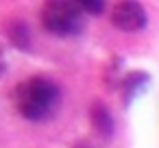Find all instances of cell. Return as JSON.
<instances>
[{
	"label": "cell",
	"instance_id": "cell-1",
	"mask_svg": "<svg viewBox=\"0 0 159 148\" xmlns=\"http://www.w3.org/2000/svg\"><path fill=\"white\" fill-rule=\"evenodd\" d=\"M13 109L29 122L50 120L61 105V87L48 76H29L11 89Z\"/></svg>",
	"mask_w": 159,
	"mask_h": 148
},
{
	"label": "cell",
	"instance_id": "cell-2",
	"mask_svg": "<svg viewBox=\"0 0 159 148\" xmlns=\"http://www.w3.org/2000/svg\"><path fill=\"white\" fill-rule=\"evenodd\" d=\"M42 24L50 35L70 39L85 31V13L76 0H50L42 7Z\"/></svg>",
	"mask_w": 159,
	"mask_h": 148
},
{
	"label": "cell",
	"instance_id": "cell-3",
	"mask_svg": "<svg viewBox=\"0 0 159 148\" xmlns=\"http://www.w3.org/2000/svg\"><path fill=\"white\" fill-rule=\"evenodd\" d=\"M111 24L122 33H137V31L146 29L148 13H146L142 2H135V0H120V2L113 5Z\"/></svg>",
	"mask_w": 159,
	"mask_h": 148
},
{
	"label": "cell",
	"instance_id": "cell-4",
	"mask_svg": "<svg viewBox=\"0 0 159 148\" xmlns=\"http://www.w3.org/2000/svg\"><path fill=\"white\" fill-rule=\"evenodd\" d=\"M152 85V78L146 70H131L124 74L122 83H120V98L124 107H131L137 98H142Z\"/></svg>",
	"mask_w": 159,
	"mask_h": 148
},
{
	"label": "cell",
	"instance_id": "cell-5",
	"mask_svg": "<svg viewBox=\"0 0 159 148\" xmlns=\"http://www.w3.org/2000/svg\"><path fill=\"white\" fill-rule=\"evenodd\" d=\"M89 122H92V128H94L102 139L113 137V133H116V120H113L111 109H109L102 100H94V102L89 105Z\"/></svg>",
	"mask_w": 159,
	"mask_h": 148
},
{
	"label": "cell",
	"instance_id": "cell-6",
	"mask_svg": "<svg viewBox=\"0 0 159 148\" xmlns=\"http://www.w3.org/2000/svg\"><path fill=\"white\" fill-rule=\"evenodd\" d=\"M7 37L11 42L13 48L22 50V52H29L33 48V35H31V29L26 22L22 20H13L9 26H7Z\"/></svg>",
	"mask_w": 159,
	"mask_h": 148
},
{
	"label": "cell",
	"instance_id": "cell-7",
	"mask_svg": "<svg viewBox=\"0 0 159 148\" xmlns=\"http://www.w3.org/2000/svg\"><path fill=\"white\" fill-rule=\"evenodd\" d=\"M124 74H126V72H124V59H122V57H111V59L107 61V65H105V72H102V83H105V87L111 89V92L120 89V83H122Z\"/></svg>",
	"mask_w": 159,
	"mask_h": 148
},
{
	"label": "cell",
	"instance_id": "cell-8",
	"mask_svg": "<svg viewBox=\"0 0 159 148\" xmlns=\"http://www.w3.org/2000/svg\"><path fill=\"white\" fill-rule=\"evenodd\" d=\"M76 2H79V7L83 9V13H92V16L102 13L105 7H107L102 0H76Z\"/></svg>",
	"mask_w": 159,
	"mask_h": 148
},
{
	"label": "cell",
	"instance_id": "cell-9",
	"mask_svg": "<svg viewBox=\"0 0 159 148\" xmlns=\"http://www.w3.org/2000/svg\"><path fill=\"white\" fill-rule=\"evenodd\" d=\"M7 72V59H5V52H2V48H0V76H2Z\"/></svg>",
	"mask_w": 159,
	"mask_h": 148
},
{
	"label": "cell",
	"instance_id": "cell-10",
	"mask_svg": "<svg viewBox=\"0 0 159 148\" xmlns=\"http://www.w3.org/2000/svg\"><path fill=\"white\" fill-rule=\"evenodd\" d=\"M74 148H94V146H92L89 141H79V144H76Z\"/></svg>",
	"mask_w": 159,
	"mask_h": 148
}]
</instances>
